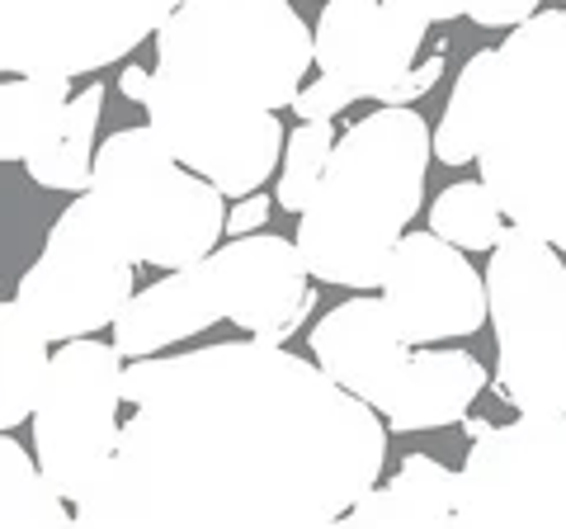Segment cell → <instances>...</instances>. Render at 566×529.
I'll use <instances>...</instances> for the list:
<instances>
[{"mask_svg":"<svg viewBox=\"0 0 566 529\" xmlns=\"http://www.w3.org/2000/svg\"><path fill=\"white\" fill-rule=\"evenodd\" d=\"M123 402L133 416L104 478L76 501V525H340L387 464L382 412L255 336L133 360Z\"/></svg>","mask_w":566,"mask_h":529,"instance_id":"obj_1","label":"cell"},{"mask_svg":"<svg viewBox=\"0 0 566 529\" xmlns=\"http://www.w3.org/2000/svg\"><path fill=\"white\" fill-rule=\"evenodd\" d=\"M316 66L312 24L293 0H185L156 29L147 123L185 166L232 199L279 166L283 123Z\"/></svg>","mask_w":566,"mask_h":529,"instance_id":"obj_2","label":"cell"},{"mask_svg":"<svg viewBox=\"0 0 566 529\" xmlns=\"http://www.w3.org/2000/svg\"><path fill=\"white\" fill-rule=\"evenodd\" d=\"M430 156V123L411 104H382L340 133L326 180L297 214L293 237L322 284L382 289L387 260L420 214Z\"/></svg>","mask_w":566,"mask_h":529,"instance_id":"obj_3","label":"cell"},{"mask_svg":"<svg viewBox=\"0 0 566 529\" xmlns=\"http://www.w3.org/2000/svg\"><path fill=\"white\" fill-rule=\"evenodd\" d=\"M476 166L510 222L566 251V6L538 10L495 48Z\"/></svg>","mask_w":566,"mask_h":529,"instance_id":"obj_4","label":"cell"},{"mask_svg":"<svg viewBox=\"0 0 566 529\" xmlns=\"http://www.w3.org/2000/svg\"><path fill=\"white\" fill-rule=\"evenodd\" d=\"M85 194L99 204L133 260L156 270H189L208 260L227 232V194L185 166L151 123L104 137Z\"/></svg>","mask_w":566,"mask_h":529,"instance_id":"obj_5","label":"cell"},{"mask_svg":"<svg viewBox=\"0 0 566 529\" xmlns=\"http://www.w3.org/2000/svg\"><path fill=\"white\" fill-rule=\"evenodd\" d=\"M566 251L510 222L486 260L495 387L520 416H566Z\"/></svg>","mask_w":566,"mask_h":529,"instance_id":"obj_6","label":"cell"},{"mask_svg":"<svg viewBox=\"0 0 566 529\" xmlns=\"http://www.w3.org/2000/svg\"><path fill=\"white\" fill-rule=\"evenodd\" d=\"M123 350L95 336L62 341L33 407V454L62 497L76 506L123 439Z\"/></svg>","mask_w":566,"mask_h":529,"instance_id":"obj_7","label":"cell"},{"mask_svg":"<svg viewBox=\"0 0 566 529\" xmlns=\"http://www.w3.org/2000/svg\"><path fill=\"white\" fill-rule=\"evenodd\" d=\"M133 264V251L109 227V218L99 214V204L91 194H81L52 222L43 256L29 264L14 298L52 336V345L95 336V331L118 322L123 303L137 293Z\"/></svg>","mask_w":566,"mask_h":529,"instance_id":"obj_8","label":"cell"},{"mask_svg":"<svg viewBox=\"0 0 566 529\" xmlns=\"http://www.w3.org/2000/svg\"><path fill=\"white\" fill-rule=\"evenodd\" d=\"M458 520L482 529H566V416L482 426L463 458Z\"/></svg>","mask_w":566,"mask_h":529,"instance_id":"obj_9","label":"cell"},{"mask_svg":"<svg viewBox=\"0 0 566 529\" xmlns=\"http://www.w3.org/2000/svg\"><path fill=\"white\" fill-rule=\"evenodd\" d=\"M185 0H0L6 72H104L156 39Z\"/></svg>","mask_w":566,"mask_h":529,"instance_id":"obj_10","label":"cell"},{"mask_svg":"<svg viewBox=\"0 0 566 529\" xmlns=\"http://www.w3.org/2000/svg\"><path fill=\"white\" fill-rule=\"evenodd\" d=\"M378 293L411 345L476 336L491 317L486 274H476L463 246L444 241L434 227L430 232H406L397 241Z\"/></svg>","mask_w":566,"mask_h":529,"instance_id":"obj_11","label":"cell"},{"mask_svg":"<svg viewBox=\"0 0 566 529\" xmlns=\"http://www.w3.org/2000/svg\"><path fill=\"white\" fill-rule=\"evenodd\" d=\"M203 264H208L212 284H218L227 322L264 345L289 341L307 322V312L316 303V293H312L316 274L307 270L297 241H283L270 232H245L227 241L222 251H212Z\"/></svg>","mask_w":566,"mask_h":529,"instance_id":"obj_12","label":"cell"},{"mask_svg":"<svg viewBox=\"0 0 566 529\" xmlns=\"http://www.w3.org/2000/svg\"><path fill=\"white\" fill-rule=\"evenodd\" d=\"M424 29L430 24L420 14H406L387 0H326L322 20L312 24L316 72L345 81L359 100H378L416 66Z\"/></svg>","mask_w":566,"mask_h":529,"instance_id":"obj_13","label":"cell"},{"mask_svg":"<svg viewBox=\"0 0 566 529\" xmlns=\"http://www.w3.org/2000/svg\"><path fill=\"white\" fill-rule=\"evenodd\" d=\"M307 341L316 364L340 387H349L354 397H364L374 412L392 407L416 355V345L401 336L397 317L382 298H345L340 308H331L312 326Z\"/></svg>","mask_w":566,"mask_h":529,"instance_id":"obj_14","label":"cell"},{"mask_svg":"<svg viewBox=\"0 0 566 529\" xmlns=\"http://www.w3.org/2000/svg\"><path fill=\"white\" fill-rule=\"evenodd\" d=\"M218 322H227V308L208 264L199 260L189 270H170L166 279L137 289L114 322V345L123 350V360H147L175 341L203 336Z\"/></svg>","mask_w":566,"mask_h":529,"instance_id":"obj_15","label":"cell"},{"mask_svg":"<svg viewBox=\"0 0 566 529\" xmlns=\"http://www.w3.org/2000/svg\"><path fill=\"white\" fill-rule=\"evenodd\" d=\"M482 387H486V369L476 364V355H468V350L416 345L411 369H406L392 407H387L382 416L397 435L463 426V416H468V407L476 402Z\"/></svg>","mask_w":566,"mask_h":529,"instance_id":"obj_16","label":"cell"},{"mask_svg":"<svg viewBox=\"0 0 566 529\" xmlns=\"http://www.w3.org/2000/svg\"><path fill=\"white\" fill-rule=\"evenodd\" d=\"M463 473L430 454H406L387 487H368L340 525H453Z\"/></svg>","mask_w":566,"mask_h":529,"instance_id":"obj_17","label":"cell"},{"mask_svg":"<svg viewBox=\"0 0 566 529\" xmlns=\"http://www.w3.org/2000/svg\"><path fill=\"white\" fill-rule=\"evenodd\" d=\"M104 110V85L91 81L85 91L66 100L62 118L52 123V133L43 137L29 156V180L43 189H62V194H85L95 175V123Z\"/></svg>","mask_w":566,"mask_h":529,"instance_id":"obj_18","label":"cell"},{"mask_svg":"<svg viewBox=\"0 0 566 529\" xmlns=\"http://www.w3.org/2000/svg\"><path fill=\"white\" fill-rule=\"evenodd\" d=\"M52 336L20 308V298L0 303V431L33 421L39 393L52 369Z\"/></svg>","mask_w":566,"mask_h":529,"instance_id":"obj_19","label":"cell"},{"mask_svg":"<svg viewBox=\"0 0 566 529\" xmlns=\"http://www.w3.org/2000/svg\"><path fill=\"white\" fill-rule=\"evenodd\" d=\"M71 100L66 72L10 76L0 85V162H29Z\"/></svg>","mask_w":566,"mask_h":529,"instance_id":"obj_20","label":"cell"},{"mask_svg":"<svg viewBox=\"0 0 566 529\" xmlns=\"http://www.w3.org/2000/svg\"><path fill=\"white\" fill-rule=\"evenodd\" d=\"M0 525L6 529H71L76 525V506H71L57 483L43 473L39 454L0 439Z\"/></svg>","mask_w":566,"mask_h":529,"instance_id":"obj_21","label":"cell"},{"mask_svg":"<svg viewBox=\"0 0 566 529\" xmlns=\"http://www.w3.org/2000/svg\"><path fill=\"white\" fill-rule=\"evenodd\" d=\"M491 72H495V48L472 52L468 66L458 72L444 118L434 128V162L468 166L482 156V128H486V100H491Z\"/></svg>","mask_w":566,"mask_h":529,"instance_id":"obj_22","label":"cell"},{"mask_svg":"<svg viewBox=\"0 0 566 529\" xmlns=\"http://www.w3.org/2000/svg\"><path fill=\"white\" fill-rule=\"evenodd\" d=\"M430 227L444 241L463 246V251H495V241L505 237L510 222H505V208L486 180H453L449 189L434 194Z\"/></svg>","mask_w":566,"mask_h":529,"instance_id":"obj_23","label":"cell"},{"mask_svg":"<svg viewBox=\"0 0 566 529\" xmlns=\"http://www.w3.org/2000/svg\"><path fill=\"white\" fill-rule=\"evenodd\" d=\"M335 143H340L335 118H303L289 133V147H283V175L274 185V204L283 208V214H303V208L312 204L316 185L326 180Z\"/></svg>","mask_w":566,"mask_h":529,"instance_id":"obj_24","label":"cell"},{"mask_svg":"<svg viewBox=\"0 0 566 529\" xmlns=\"http://www.w3.org/2000/svg\"><path fill=\"white\" fill-rule=\"evenodd\" d=\"M354 100H359V95H354L345 81H335V76L322 72L312 85H303V91H297L293 114H297V118H335L340 110H349Z\"/></svg>","mask_w":566,"mask_h":529,"instance_id":"obj_25","label":"cell"},{"mask_svg":"<svg viewBox=\"0 0 566 529\" xmlns=\"http://www.w3.org/2000/svg\"><path fill=\"white\" fill-rule=\"evenodd\" d=\"M439 76H444V43H434V58L416 62L397 85H387V91L378 95V104H416L424 91H434Z\"/></svg>","mask_w":566,"mask_h":529,"instance_id":"obj_26","label":"cell"},{"mask_svg":"<svg viewBox=\"0 0 566 529\" xmlns=\"http://www.w3.org/2000/svg\"><path fill=\"white\" fill-rule=\"evenodd\" d=\"M538 10H543V0H472L468 20L482 29H515L524 20H534Z\"/></svg>","mask_w":566,"mask_h":529,"instance_id":"obj_27","label":"cell"},{"mask_svg":"<svg viewBox=\"0 0 566 529\" xmlns=\"http://www.w3.org/2000/svg\"><path fill=\"white\" fill-rule=\"evenodd\" d=\"M264 218H270V199L255 189V194H245V199H237V208L227 214V232L232 237H245V232H260Z\"/></svg>","mask_w":566,"mask_h":529,"instance_id":"obj_28","label":"cell"},{"mask_svg":"<svg viewBox=\"0 0 566 529\" xmlns=\"http://www.w3.org/2000/svg\"><path fill=\"white\" fill-rule=\"evenodd\" d=\"M387 6H397L406 14H420L424 24H449L458 14H468L472 0H387Z\"/></svg>","mask_w":566,"mask_h":529,"instance_id":"obj_29","label":"cell"},{"mask_svg":"<svg viewBox=\"0 0 566 529\" xmlns=\"http://www.w3.org/2000/svg\"><path fill=\"white\" fill-rule=\"evenodd\" d=\"M118 91L142 104V100H147V91H151V72H147V66H123V72H118Z\"/></svg>","mask_w":566,"mask_h":529,"instance_id":"obj_30","label":"cell"},{"mask_svg":"<svg viewBox=\"0 0 566 529\" xmlns=\"http://www.w3.org/2000/svg\"><path fill=\"white\" fill-rule=\"evenodd\" d=\"M562 6H566V0H562Z\"/></svg>","mask_w":566,"mask_h":529,"instance_id":"obj_31","label":"cell"}]
</instances>
